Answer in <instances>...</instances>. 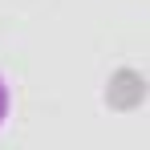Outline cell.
Instances as JSON below:
<instances>
[{
  "mask_svg": "<svg viewBox=\"0 0 150 150\" xmlns=\"http://www.w3.org/2000/svg\"><path fill=\"white\" fill-rule=\"evenodd\" d=\"M8 118H12V85H8V77L0 73V130L8 126Z\"/></svg>",
  "mask_w": 150,
  "mask_h": 150,
  "instance_id": "1",
  "label": "cell"
}]
</instances>
